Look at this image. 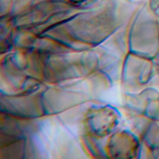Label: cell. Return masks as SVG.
Listing matches in <instances>:
<instances>
[{
	"label": "cell",
	"instance_id": "1",
	"mask_svg": "<svg viewBox=\"0 0 159 159\" xmlns=\"http://www.w3.org/2000/svg\"><path fill=\"white\" fill-rule=\"evenodd\" d=\"M73 1H80L81 0H73Z\"/></svg>",
	"mask_w": 159,
	"mask_h": 159
}]
</instances>
